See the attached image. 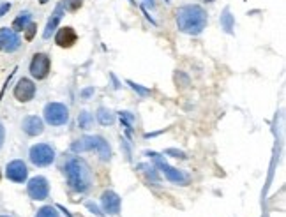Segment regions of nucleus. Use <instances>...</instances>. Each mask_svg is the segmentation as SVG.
I'll return each instance as SVG.
<instances>
[{
	"instance_id": "obj_13",
	"label": "nucleus",
	"mask_w": 286,
	"mask_h": 217,
	"mask_svg": "<svg viewBox=\"0 0 286 217\" xmlns=\"http://www.w3.org/2000/svg\"><path fill=\"white\" fill-rule=\"evenodd\" d=\"M101 203L105 212L112 213V215H117L120 212V198L119 194H115L113 191H105L101 196Z\"/></svg>"
},
{
	"instance_id": "obj_18",
	"label": "nucleus",
	"mask_w": 286,
	"mask_h": 217,
	"mask_svg": "<svg viewBox=\"0 0 286 217\" xmlns=\"http://www.w3.org/2000/svg\"><path fill=\"white\" fill-rule=\"evenodd\" d=\"M221 25H223V29H225L228 34L233 30V16L230 15V11H228V9H226V11H225V15L221 16Z\"/></svg>"
},
{
	"instance_id": "obj_12",
	"label": "nucleus",
	"mask_w": 286,
	"mask_h": 217,
	"mask_svg": "<svg viewBox=\"0 0 286 217\" xmlns=\"http://www.w3.org/2000/svg\"><path fill=\"white\" fill-rule=\"evenodd\" d=\"M76 39H78V36H76V32H74L73 27H62V29L57 32V36H55V43H57L60 48H71L74 43H76Z\"/></svg>"
},
{
	"instance_id": "obj_21",
	"label": "nucleus",
	"mask_w": 286,
	"mask_h": 217,
	"mask_svg": "<svg viewBox=\"0 0 286 217\" xmlns=\"http://www.w3.org/2000/svg\"><path fill=\"white\" fill-rule=\"evenodd\" d=\"M81 4H83V0H64V8L69 9V11H78V9L81 8Z\"/></svg>"
},
{
	"instance_id": "obj_16",
	"label": "nucleus",
	"mask_w": 286,
	"mask_h": 217,
	"mask_svg": "<svg viewBox=\"0 0 286 217\" xmlns=\"http://www.w3.org/2000/svg\"><path fill=\"white\" fill-rule=\"evenodd\" d=\"M30 18H32V16H30V13H22V15L15 20V23H13V29H15V32L25 30L27 25L30 23Z\"/></svg>"
},
{
	"instance_id": "obj_26",
	"label": "nucleus",
	"mask_w": 286,
	"mask_h": 217,
	"mask_svg": "<svg viewBox=\"0 0 286 217\" xmlns=\"http://www.w3.org/2000/svg\"><path fill=\"white\" fill-rule=\"evenodd\" d=\"M92 94H94V88H85V90L81 92V97H85V99H87V97H90Z\"/></svg>"
},
{
	"instance_id": "obj_25",
	"label": "nucleus",
	"mask_w": 286,
	"mask_h": 217,
	"mask_svg": "<svg viewBox=\"0 0 286 217\" xmlns=\"http://www.w3.org/2000/svg\"><path fill=\"white\" fill-rule=\"evenodd\" d=\"M87 206H88V208H90V210H92V212H94V213H98V215H103V212H99V208H98V206L94 205V203H90V201H88V203H87Z\"/></svg>"
},
{
	"instance_id": "obj_28",
	"label": "nucleus",
	"mask_w": 286,
	"mask_h": 217,
	"mask_svg": "<svg viewBox=\"0 0 286 217\" xmlns=\"http://www.w3.org/2000/svg\"><path fill=\"white\" fill-rule=\"evenodd\" d=\"M147 6H150V8H154V0H145Z\"/></svg>"
},
{
	"instance_id": "obj_20",
	"label": "nucleus",
	"mask_w": 286,
	"mask_h": 217,
	"mask_svg": "<svg viewBox=\"0 0 286 217\" xmlns=\"http://www.w3.org/2000/svg\"><path fill=\"white\" fill-rule=\"evenodd\" d=\"M36 217H58V212L53 206H43V208L37 212Z\"/></svg>"
},
{
	"instance_id": "obj_11",
	"label": "nucleus",
	"mask_w": 286,
	"mask_h": 217,
	"mask_svg": "<svg viewBox=\"0 0 286 217\" xmlns=\"http://www.w3.org/2000/svg\"><path fill=\"white\" fill-rule=\"evenodd\" d=\"M0 48L4 51H15L20 48V37L15 30L0 29Z\"/></svg>"
},
{
	"instance_id": "obj_1",
	"label": "nucleus",
	"mask_w": 286,
	"mask_h": 217,
	"mask_svg": "<svg viewBox=\"0 0 286 217\" xmlns=\"http://www.w3.org/2000/svg\"><path fill=\"white\" fill-rule=\"evenodd\" d=\"M178 30L191 36H198L207 27V13L202 6H184L177 11Z\"/></svg>"
},
{
	"instance_id": "obj_30",
	"label": "nucleus",
	"mask_w": 286,
	"mask_h": 217,
	"mask_svg": "<svg viewBox=\"0 0 286 217\" xmlns=\"http://www.w3.org/2000/svg\"><path fill=\"white\" fill-rule=\"evenodd\" d=\"M0 178H2V173H0Z\"/></svg>"
},
{
	"instance_id": "obj_24",
	"label": "nucleus",
	"mask_w": 286,
	"mask_h": 217,
	"mask_svg": "<svg viewBox=\"0 0 286 217\" xmlns=\"http://www.w3.org/2000/svg\"><path fill=\"white\" fill-rule=\"evenodd\" d=\"M9 9H11V4H2V6H0V16H4Z\"/></svg>"
},
{
	"instance_id": "obj_6",
	"label": "nucleus",
	"mask_w": 286,
	"mask_h": 217,
	"mask_svg": "<svg viewBox=\"0 0 286 217\" xmlns=\"http://www.w3.org/2000/svg\"><path fill=\"white\" fill-rule=\"evenodd\" d=\"M30 161L36 166H50L55 161V150L46 143H37L30 149Z\"/></svg>"
},
{
	"instance_id": "obj_10",
	"label": "nucleus",
	"mask_w": 286,
	"mask_h": 217,
	"mask_svg": "<svg viewBox=\"0 0 286 217\" xmlns=\"http://www.w3.org/2000/svg\"><path fill=\"white\" fill-rule=\"evenodd\" d=\"M34 94H36V85L30 80H27V78H22L18 81V85L15 87V97L22 102L30 101L34 97Z\"/></svg>"
},
{
	"instance_id": "obj_9",
	"label": "nucleus",
	"mask_w": 286,
	"mask_h": 217,
	"mask_svg": "<svg viewBox=\"0 0 286 217\" xmlns=\"http://www.w3.org/2000/svg\"><path fill=\"white\" fill-rule=\"evenodd\" d=\"M6 175H8L9 180L22 184V182L27 180L29 170H27V166H25V163H23V161L16 159V161H11V163L8 164V168H6Z\"/></svg>"
},
{
	"instance_id": "obj_27",
	"label": "nucleus",
	"mask_w": 286,
	"mask_h": 217,
	"mask_svg": "<svg viewBox=\"0 0 286 217\" xmlns=\"http://www.w3.org/2000/svg\"><path fill=\"white\" fill-rule=\"evenodd\" d=\"M4 138H6V131H4V126L0 124V147H2V143H4Z\"/></svg>"
},
{
	"instance_id": "obj_14",
	"label": "nucleus",
	"mask_w": 286,
	"mask_h": 217,
	"mask_svg": "<svg viewBox=\"0 0 286 217\" xmlns=\"http://www.w3.org/2000/svg\"><path fill=\"white\" fill-rule=\"evenodd\" d=\"M22 127H23V131L29 134V136H37V134H41L44 131L43 120H41L39 117H36V115L27 117V119L23 120Z\"/></svg>"
},
{
	"instance_id": "obj_8",
	"label": "nucleus",
	"mask_w": 286,
	"mask_h": 217,
	"mask_svg": "<svg viewBox=\"0 0 286 217\" xmlns=\"http://www.w3.org/2000/svg\"><path fill=\"white\" fill-rule=\"evenodd\" d=\"M48 192H50V185H48V180L44 177H34L29 182V194L32 199L48 198Z\"/></svg>"
},
{
	"instance_id": "obj_22",
	"label": "nucleus",
	"mask_w": 286,
	"mask_h": 217,
	"mask_svg": "<svg viewBox=\"0 0 286 217\" xmlns=\"http://www.w3.org/2000/svg\"><path fill=\"white\" fill-rule=\"evenodd\" d=\"M36 34V25H27V39H32Z\"/></svg>"
},
{
	"instance_id": "obj_17",
	"label": "nucleus",
	"mask_w": 286,
	"mask_h": 217,
	"mask_svg": "<svg viewBox=\"0 0 286 217\" xmlns=\"http://www.w3.org/2000/svg\"><path fill=\"white\" fill-rule=\"evenodd\" d=\"M98 120L103 124V126H110V124H113V120H115V117H113L112 113L108 112V110H105V108H99V112H98Z\"/></svg>"
},
{
	"instance_id": "obj_23",
	"label": "nucleus",
	"mask_w": 286,
	"mask_h": 217,
	"mask_svg": "<svg viewBox=\"0 0 286 217\" xmlns=\"http://www.w3.org/2000/svg\"><path fill=\"white\" fill-rule=\"evenodd\" d=\"M129 85H131V87H133V88H134V90H138V92H140V94H141V95H145V94H149V90H145V88H141V87H138V85H136V83H133V81H129Z\"/></svg>"
},
{
	"instance_id": "obj_29",
	"label": "nucleus",
	"mask_w": 286,
	"mask_h": 217,
	"mask_svg": "<svg viewBox=\"0 0 286 217\" xmlns=\"http://www.w3.org/2000/svg\"><path fill=\"white\" fill-rule=\"evenodd\" d=\"M0 217H9V215H0Z\"/></svg>"
},
{
	"instance_id": "obj_2",
	"label": "nucleus",
	"mask_w": 286,
	"mask_h": 217,
	"mask_svg": "<svg viewBox=\"0 0 286 217\" xmlns=\"http://www.w3.org/2000/svg\"><path fill=\"white\" fill-rule=\"evenodd\" d=\"M65 175H67L69 185L78 192H85L90 189L92 185V171L85 161L78 159V157H71L67 159L64 168Z\"/></svg>"
},
{
	"instance_id": "obj_5",
	"label": "nucleus",
	"mask_w": 286,
	"mask_h": 217,
	"mask_svg": "<svg viewBox=\"0 0 286 217\" xmlns=\"http://www.w3.org/2000/svg\"><path fill=\"white\" fill-rule=\"evenodd\" d=\"M44 120L50 126H64L69 120V110L67 106L60 102H50L44 106Z\"/></svg>"
},
{
	"instance_id": "obj_3",
	"label": "nucleus",
	"mask_w": 286,
	"mask_h": 217,
	"mask_svg": "<svg viewBox=\"0 0 286 217\" xmlns=\"http://www.w3.org/2000/svg\"><path fill=\"white\" fill-rule=\"evenodd\" d=\"M71 150L73 152H87V150H98L99 156L103 161H108L112 157V150H110V145L105 138L101 136H83L80 140H76L71 145Z\"/></svg>"
},
{
	"instance_id": "obj_15",
	"label": "nucleus",
	"mask_w": 286,
	"mask_h": 217,
	"mask_svg": "<svg viewBox=\"0 0 286 217\" xmlns=\"http://www.w3.org/2000/svg\"><path fill=\"white\" fill-rule=\"evenodd\" d=\"M62 13H64V6L58 4L57 8H55V13L51 15V18L48 20V23H46V29H44V32H43V37H44V39H48V37L51 36V32H53V30L57 29L58 22L62 20Z\"/></svg>"
},
{
	"instance_id": "obj_19",
	"label": "nucleus",
	"mask_w": 286,
	"mask_h": 217,
	"mask_svg": "<svg viewBox=\"0 0 286 217\" xmlns=\"http://www.w3.org/2000/svg\"><path fill=\"white\" fill-rule=\"evenodd\" d=\"M92 115L88 112H81L80 113V119H78V124H80L81 129H88V127L92 126Z\"/></svg>"
},
{
	"instance_id": "obj_7",
	"label": "nucleus",
	"mask_w": 286,
	"mask_h": 217,
	"mask_svg": "<svg viewBox=\"0 0 286 217\" xmlns=\"http://www.w3.org/2000/svg\"><path fill=\"white\" fill-rule=\"evenodd\" d=\"M50 72V57L44 53L34 55L32 62H30V74L36 80H44Z\"/></svg>"
},
{
	"instance_id": "obj_4",
	"label": "nucleus",
	"mask_w": 286,
	"mask_h": 217,
	"mask_svg": "<svg viewBox=\"0 0 286 217\" xmlns=\"http://www.w3.org/2000/svg\"><path fill=\"white\" fill-rule=\"evenodd\" d=\"M147 156H149L150 159H154L156 166L159 168L161 171H163L164 177H166L170 182H173V184H180V185H185V184L189 182V177H187V175L182 173V171L177 170V168H171L170 164H168L166 161H164L163 157L159 156V154H156V152H147Z\"/></svg>"
}]
</instances>
